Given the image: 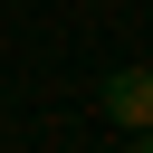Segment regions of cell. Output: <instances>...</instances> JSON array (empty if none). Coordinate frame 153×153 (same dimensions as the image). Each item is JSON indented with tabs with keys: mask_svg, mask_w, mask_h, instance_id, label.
I'll return each instance as SVG.
<instances>
[{
	"mask_svg": "<svg viewBox=\"0 0 153 153\" xmlns=\"http://www.w3.org/2000/svg\"><path fill=\"white\" fill-rule=\"evenodd\" d=\"M96 105H105L124 134H143V124H153V67H115V76L96 86Z\"/></svg>",
	"mask_w": 153,
	"mask_h": 153,
	"instance_id": "6da1fadb",
	"label": "cell"
},
{
	"mask_svg": "<svg viewBox=\"0 0 153 153\" xmlns=\"http://www.w3.org/2000/svg\"><path fill=\"white\" fill-rule=\"evenodd\" d=\"M134 153H153V124H143V134H134Z\"/></svg>",
	"mask_w": 153,
	"mask_h": 153,
	"instance_id": "7a4b0ae2",
	"label": "cell"
}]
</instances>
